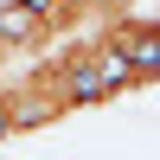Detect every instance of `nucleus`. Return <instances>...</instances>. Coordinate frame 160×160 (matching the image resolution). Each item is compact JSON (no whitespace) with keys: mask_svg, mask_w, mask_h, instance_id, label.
I'll return each mask as SVG.
<instances>
[{"mask_svg":"<svg viewBox=\"0 0 160 160\" xmlns=\"http://www.w3.org/2000/svg\"><path fill=\"white\" fill-rule=\"evenodd\" d=\"M58 45V32L45 26V13L26 7V0H0V51H13V58H32V51Z\"/></svg>","mask_w":160,"mask_h":160,"instance_id":"1","label":"nucleus"},{"mask_svg":"<svg viewBox=\"0 0 160 160\" xmlns=\"http://www.w3.org/2000/svg\"><path fill=\"white\" fill-rule=\"evenodd\" d=\"M13 141V109H7V96H0V148Z\"/></svg>","mask_w":160,"mask_h":160,"instance_id":"2","label":"nucleus"}]
</instances>
